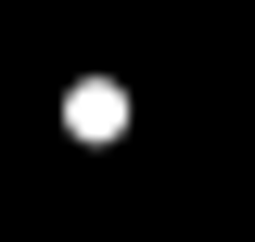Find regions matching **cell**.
Returning a JSON list of instances; mask_svg holds the SVG:
<instances>
[{"mask_svg":"<svg viewBox=\"0 0 255 242\" xmlns=\"http://www.w3.org/2000/svg\"><path fill=\"white\" fill-rule=\"evenodd\" d=\"M64 127H77V140H115V127H128V102H115V90H77V102H64Z\"/></svg>","mask_w":255,"mask_h":242,"instance_id":"obj_1","label":"cell"}]
</instances>
